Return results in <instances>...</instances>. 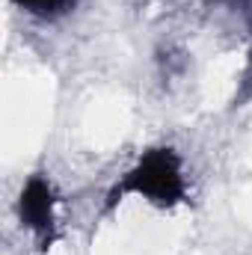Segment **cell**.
I'll return each mask as SVG.
<instances>
[{
    "label": "cell",
    "instance_id": "cell-1",
    "mask_svg": "<svg viewBox=\"0 0 252 255\" xmlns=\"http://www.w3.org/2000/svg\"><path fill=\"white\" fill-rule=\"evenodd\" d=\"M127 193L151 202L154 208H175V205L187 202V178H184L181 157L169 145L148 148L130 166V172L122 178V184H116L110 205Z\"/></svg>",
    "mask_w": 252,
    "mask_h": 255
},
{
    "label": "cell",
    "instance_id": "cell-2",
    "mask_svg": "<svg viewBox=\"0 0 252 255\" xmlns=\"http://www.w3.org/2000/svg\"><path fill=\"white\" fill-rule=\"evenodd\" d=\"M18 214H21V223L39 238V244L48 247L54 241V229H57V193H54L48 178L33 175L24 184L21 202H18Z\"/></svg>",
    "mask_w": 252,
    "mask_h": 255
}]
</instances>
